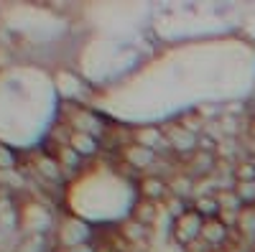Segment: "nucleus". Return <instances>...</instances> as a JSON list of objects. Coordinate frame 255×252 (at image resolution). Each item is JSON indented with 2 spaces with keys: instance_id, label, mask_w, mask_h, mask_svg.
Wrapping results in <instances>:
<instances>
[{
  "instance_id": "obj_1",
  "label": "nucleus",
  "mask_w": 255,
  "mask_h": 252,
  "mask_svg": "<svg viewBox=\"0 0 255 252\" xmlns=\"http://www.w3.org/2000/svg\"><path fill=\"white\" fill-rule=\"evenodd\" d=\"M253 252H255V245H253Z\"/></svg>"
}]
</instances>
